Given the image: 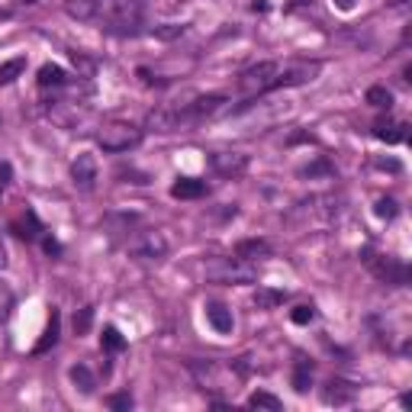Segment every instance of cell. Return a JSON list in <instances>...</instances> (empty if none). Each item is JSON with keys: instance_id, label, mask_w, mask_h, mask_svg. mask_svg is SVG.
<instances>
[{"instance_id": "cell-22", "label": "cell", "mask_w": 412, "mask_h": 412, "mask_svg": "<svg viewBox=\"0 0 412 412\" xmlns=\"http://www.w3.org/2000/svg\"><path fill=\"white\" fill-rule=\"evenodd\" d=\"M26 71V58H10V62L0 64V88H7V84H13L20 74Z\"/></svg>"}, {"instance_id": "cell-34", "label": "cell", "mask_w": 412, "mask_h": 412, "mask_svg": "<svg viewBox=\"0 0 412 412\" xmlns=\"http://www.w3.org/2000/svg\"><path fill=\"white\" fill-rule=\"evenodd\" d=\"M46 252L48 254H58V252H62V245H58L55 238H46Z\"/></svg>"}, {"instance_id": "cell-30", "label": "cell", "mask_w": 412, "mask_h": 412, "mask_svg": "<svg viewBox=\"0 0 412 412\" xmlns=\"http://www.w3.org/2000/svg\"><path fill=\"white\" fill-rule=\"evenodd\" d=\"M290 319H294L296 325H309V322H313V319H316V309H313V306H306V303H303V306H296L294 313H290Z\"/></svg>"}, {"instance_id": "cell-9", "label": "cell", "mask_w": 412, "mask_h": 412, "mask_svg": "<svg viewBox=\"0 0 412 412\" xmlns=\"http://www.w3.org/2000/svg\"><path fill=\"white\" fill-rule=\"evenodd\" d=\"M71 181H74V187H78V191H84V193L94 191V184H97V161H94V155H78V158H74Z\"/></svg>"}, {"instance_id": "cell-4", "label": "cell", "mask_w": 412, "mask_h": 412, "mask_svg": "<svg viewBox=\"0 0 412 412\" xmlns=\"http://www.w3.org/2000/svg\"><path fill=\"white\" fill-rule=\"evenodd\" d=\"M97 142H100L103 151H129L142 142V129L132 126V123H123V119H113V123L100 126Z\"/></svg>"}, {"instance_id": "cell-17", "label": "cell", "mask_w": 412, "mask_h": 412, "mask_svg": "<svg viewBox=\"0 0 412 412\" xmlns=\"http://www.w3.org/2000/svg\"><path fill=\"white\" fill-rule=\"evenodd\" d=\"M64 7H68V13H71L74 20H81V23H88V20H94V16L100 13L103 0H68Z\"/></svg>"}, {"instance_id": "cell-27", "label": "cell", "mask_w": 412, "mask_h": 412, "mask_svg": "<svg viewBox=\"0 0 412 412\" xmlns=\"http://www.w3.org/2000/svg\"><path fill=\"white\" fill-rule=\"evenodd\" d=\"M367 103L377 107V110H390V107H393V94H390L387 88H371L367 90Z\"/></svg>"}, {"instance_id": "cell-23", "label": "cell", "mask_w": 412, "mask_h": 412, "mask_svg": "<svg viewBox=\"0 0 412 412\" xmlns=\"http://www.w3.org/2000/svg\"><path fill=\"white\" fill-rule=\"evenodd\" d=\"M309 387H313V364H309V361H296V367H294V390H296V393H306Z\"/></svg>"}, {"instance_id": "cell-2", "label": "cell", "mask_w": 412, "mask_h": 412, "mask_svg": "<svg viewBox=\"0 0 412 412\" xmlns=\"http://www.w3.org/2000/svg\"><path fill=\"white\" fill-rule=\"evenodd\" d=\"M203 274L213 284L242 287V284H254L258 280V264L242 261V258H213V261L203 264Z\"/></svg>"}, {"instance_id": "cell-13", "label": "cell", "mask_w": 412, "mask_h": 412, "mask_svg": "<svg viewBox=\"0 0 412 412\" xmlns=\"http://www.w3.org/2000/svg\"><path fill=\"white\" fill-rule=\"evenodd\" d=\"M235 258L242 261H261V258H270V245L264 238H245V242H238L235 245Z\"/></svg>"}, {"instance_id": "cell-12", "label": "cell", "mask_w": 412, "mask_h": 412, "mask_svg": "<svg viewBox=\"0 0 412 412\" xmlns=\"http://www.w3.org/2000/svg\"><path fill=\"white\" fill-rule=\"evenodd\" d=\"M206 319H210V325H213L219 335H229L232 329H235L232 309H229V306H222V303H210V306H206Z\"/></svg>"}, {"instance_id": "cell-18", "label": "cell", "mask_w": 412, "mask_h": 412, "mask_svg": "<svg viewBox=\"0 0 412 412\" xmlns=\"http://www.w3.org/2000/svg\"><path fill=\"white\" fill-rule=\"evenodd\" d=\"M13 232L20 238H36L42 232V222H39V216L32 213V210H26L20 219H13Z\"/></svg>"}, {"instance_id": "cell-19", "label": "cell", "mask_w": 412, "mask_h": 412, "mask_svg": "<svg viewBox=\"0 0 412 412\" xmlns=\"http://www.w3.org/2000/svg\"><path fill=\"white\" fill-rule=\"evenodd\" d=\"M64 81H68V74H64L62 64H42L39 68V88H62Z\"/></svg>"}, {"instance_id": "cell-28", "label": "cell", "mask_w": 412, "mask_h": 412, "mask_svg": "<svg viewBox=\"0 0 412 412\" xmlns=\"http://www.w3.org/2000/svg\"><path fill=\"white\" fill-rule=\"evenodd\" d=\"M373 213L380 216V219H397L399 206H397V200H390V197H380V200H377V206H373Z\"/></svg>"}, {"instance_id": "cell-24", "label": "cell", "mask_w": 412, "mask_h": 412, "mask_svg": "<svg viewBox=\"0 0 412 412\" xmlns=\"http://www.w3.org/2000/svg\"><path fill=\"white\" fill-rule=\"evenodd\" d=\"M100 345H103V351H110V355H116V351H123V348H126V338L119 335V329H116V325H107V329H103V335H100Z\"/></svg>"}, {"instance_id": "cell-33", "label": "cell", "mask_w": 412, "mask_h": 412, "mask_svg": "<svg viewBox=\"0 0 412 412\" xmlns=\"http://www.w3.org/2000/svg\"><path fill=\"white\" fill-rule=\"evenodd\" d=\"M10 184V165H0V191Z\"/></svg>"}, {"instance_id": "cell-6", "label": "cell", "mask_w": 412, "mask_h": 412, "mask_svg": "<svg viewBox=\"0 0 412 412\" xmlns=\"http://www.w3.org/2000/svg\"><path fill=\"white\" fill-rule=\"evenodd\" d=\"M364 264L380 280H387V284H393V287H406V284H409V268H406V264L393 261V258H377L371 248L364 252Z\"/></svg>"}, {"instance_id": "cell-11", "label": "cell", "mask_w": 412, "mask_h": 412, "mask_svg": "<svg viewBox=\"0 0 412 412\" xmlns=\"http://www.w3.org/2000/svg\"><path fill=\"white\" fill-rule=\"evenodd\" d=\"M171 197L174 200H200L206 197V181H197V177H177L171 184Z\"/></svg>"}, {"instance_id": "cell-36", "label": "cell", "mask_w": 412, "mask_h": 412, "mask_svg": "<svg viewBox=\"0 0 412 412\" xmlns=\"http://www.w3.org/2000/svg\"><path fill=\"white\" fill-rule=\"evenodd\" d=\"M335 7H338V10H351V7H355V0H335Z\"/></svg>"}, {"instance_id": "cell-26", "label": "cell", "mask_w": 412, "mask_h": 412, "mask_svg": "<svg viewBox=\"0 0 412 412\" xmlns=\"http://www.w3.org/2000/svg\"><path fill=\"white\" fill-rule=\"evenodd\" d=\"M13 306H16V296H13V290H10V284H4L0 280V325L7 322L10 319V313H13Z\"/></svg>"}, {"instance_id": "cell-25", "label": "cell", "mask_w": 412, "mask_h": 412, "mask_svg": "<svg viewBox=\"0 0 412 412\" xmlns=\"http://www.w3.org/2000/svg\"><path fill=\"white\" fill-rule=\"evenodd\" d=\"M248 406H252V409H268V412H280V409H284V403H280L277 397L264 393V390L252 393V397H248Z\"/></svg>"}, {"instance_id": "cell-20", "label": "cell", "mask_w": 412, "mask_h": 412, "mask_svg": "<svg viewBox=\"0 0 412 412\" xmlns=\"http://www.w3.org/2000/svg\"><path fill=\"white\" fill-rule=\"evenodd\" d=\"M68 377H71V383L81 390V393H84V397H90V393H94L97 380H94V373H90L84 364H74L71 371H68Z\"/></svg>"}, {"instance_id": "cell-21", "label": "cell", "mask_w": 412, "mask_h": 412, "mask_svg": "<svg viewBox=\"0 0 412 412\" xmlns=\"http://www.w3.org/2000/svg\"><path fill=\"white\" fill-rule=\"evenodd\" d=\"M287 300V290H268V287H258V294H254V306L258 309H274Z\"/></svg>"}, {"instance_id": "cell-3", "label": "cell", "mask_w": 412, "mask_h": 412, "mask_svg": "<svg viewBox=\"0 0 412 412\" xmlns=\"http://www.w3.org/2000/svg\"><path fill=\"white\" fill-rule=\"evenodd\" d=\"M145 4L142 0H107V29L119 36H135L142 26Z\"/></svg>"}, {"instance_id": "cell-10", "label": "cell", "mask_w": 412, "mask_h": 412, "mask_svg": "<svg viewBox=\"0 0 412 412\" xmlns=\"http://www.w3.org/2000/svg\"><path fill=\"white\" fill-rule=\"evenodd\" d=\"M210 165H213V171L232 177V174H242L248 167V155H238V151H216L213 158H210Z\"/></svg>"}, {"instance_id": "cell-15", "label": "cell", "mask_w": 412, "mask_h": 412, "mask_svg": "<svg viewBox=\"0 0 412 412\" xmlns=\"http://www.w3.org/2000/svg\"><path fill=\"white\" fill-rule=\"evenodd\" d=\"M373 135L380 139V142H387V145H397V142H403V139H409V126L406 123H377L373 126Z\"/></svg>"}, {"instance_id": "cell-32", "label": "cell", "mask_w": 412, "mask_h": 412, "mask_svg": "<svg viewBox=\"0 0 412 412\" xmlns=\"http://www.w3.org/2000/svg\"><path fill=\"white\" fill-rule=\"evenodd\" d=\"M107 403H110V409H132V397H129V393H116V397H110Z\"/></svg>"}, {"instance_id": "cell-35", "label": "cell", "mask_w": 412, "mask_h": 412, "mask_svg": "<svg viewBox=\"0 0 412 412\" xmlns=\"http://www.w3.org/2000/svg\"><path fill=\"white\" fill-rule=\"evenodd\" d=\"M7 268V245H4V238H0V270Z\"/></svg>"}, {"instance_id": "cell-5", "label": "cell", "mask_w": 412, "mask_h": 412, "mask_svg": "<svg viewBox=\"0 0 412 412\" xmlns=\"http://www.w3.org/2000/svg\"><path fill=\"white\" fill-rule=\"evenodd\" d=\"M277 68H280V64H274V62L252 64V68H248V71H242V78H238V90H242L248 100H254V97H261V94H268V90H274Z\"/></svg>"}, {"instance_id": "cell-1", "label": "cell", "mask_w": 412, "mask_h": 412, "mask_svg": "<svg viewBox=\"0 0 412 412\" xmlns=\"http://www.w3.org/2000/svg\"><path fill=\"white\" fill-rule=\"evenodd\" d=\"M226 97L222 94H206V97H193L191 103H165L158 110L149 113V126L155 132H177V129H191L203 119H210L213 113L222 110Z\"/></svg>"}, {"instance_id": "cell-31", "label": "cell", "mask_w": 412, "mask_h": 412, "mask_svg": "<svg viewBox=\"0 0 412 412\" xmlns=\"http://www.w3.org/2000/svg\"><path fill=\"white\" fill-rule=\"evenodd\" d=\"M184 29H187V26L167 23V26H158V29H155V36H158V39H177V36H184Z\"/></svg>"}, {"instance_id": "cell-7", "label": "cell", "mask_w": 412, "mask_h": 412, "mask_svg": "<svg viewBox=\"0 0 412 412\" xmlns=\"http://www.w3.org/2000/svg\"><path fill=\"white\" fill-rule=\"evenodd\" d=\"M322 71L319 62H296L287 64V68H277V81H274V90L277 88H303L309 81H316V74Z\"/></svg>"}, {"instance_id": "cell-37", "label": "cell", "mask_w": 412, "mask_h": 412, "mask_svg": "<svg viewBox=\"0 0 412 412\" xmlns=\"http://www.w3.org/2000/svg\"><path fill=\"white\" fill-rule=\"evenodd\" d=\"M23 4H39V0H23Z\"/></svg>"}, {"instance_id": "cell-29", "label": "cell", "mask_w": 412, "mask_h": 412, "mask_svg": "<svg viewBox=\"0 0 412 412\" xmlns=\"http://www.w3.org/2000/svg\"><path fill=\"white\" fill-rule=\"evenodd\" d=\"M90 322H94V306H84L81 313H74V332L78 335H88Z\"/></svg>"}, {"instance_id": "cell-16", "label": "cell", "mask_w": 412, "mask_h": 412, "mask_svg": "<svg viewBox=\"0 0 412 412\" xmlns=\"http://www.w3.org/2000/svg\"><path fill=\"white\" fill-rule=\"evenodd\" d=\"M355 393H357V390L351 387V383H345V380H332L329 387H325L322 399H325L329 406H332V403H335V406H348L351 399H355Z\"/></svg>"}, {"instance_id": "cell-14", "label": "cell", "mask_w": 412, "mask_h": 412, "mask_svg": "<svg viewBox=\"0 0 412 412\" xmlns=\"http://www.w3.org/2000/svg\"><path fill=\"white\" fill-rule=\"evenodd\" d=\"M58 335H62V316H58V309H52V316H48L46 332H42V338L36 341L32 355H46L48 348H55V345H58Z\"/></svg>"}, {"instance_id": "cell-8", "label": "cell", "mask_w": 412, "mask_h": 412, "mask_svg": "<svg viewBox=\"0 0 412 412\" xmlns=\"http://www.w3.org/2000/svg\"><path fill=\"white\" fill-rule=\"evenodd\" d=\"M129 252L135 254V258H165L167 254V238L161 235L158 229H145V232H139V235L129 242Z\"/></svg>"}]
</instances>
